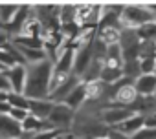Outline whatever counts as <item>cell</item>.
<instances>
[{
  "mask_svg": "<svg viewBox=\"0 0 156 139\" xmlns=\"http://www.w3.org/2000/svg\"><path fill=\"white\" fill-rule=\"evenodd\" d=\"M8 103H9L11 108L28 110V106H30V99H28L24 93H8Z\"/></svg>",
  "mask_w": 156,
  "mask_h": 139,
  "instance_id": "44dd1931",
  "label": "cell"
},
{
  "mask_svg": "<svg viewBox=\"0 0 156 139\" xmlns=\"http://www.w3.org/2000/svg\"><path fill=\"white\" fill-rule=\"evenodd\" d=\"M9 110H11V106H9V103H8V99H6V101H0V114H2V115H8Z\"/></svg>",
  "mask_w": 156,
  "mask_h": 139,
  "instance_id": "f546056e",
  "label": "cell"
},
{
  "mask_svg": "<svg viewBox=\"0 0 156 139\" xmlns=\"http://www.w3.org/2000/svg\"><path fill=\"white\" fill-rule=\"evenodd\" d=\"M119 33H121V29H118V28H98L96 39L108 48V46L119 44Z\"/></svg>",
  "mask_w": 156,
  "mask_h": 139,
  "instance_id": "e0dca14e",
  "label": "cell"
},
{
  "mask_svg": "<svg viewBox=\"0 0 156 139\" xmlns=\"http://www.w3.org/2000/svg\"><path fill=\"white\" fill-rule=\"evenodd\" d=\"M0 72H4V70H2V66H0Z\"/></svg>",
  "mask_w": 156,
  "mask_h": 139,
  "instance_id": "d6a6232c",
  "label": "cell"
},
{
  "mask_svg": "<svg viewBox=\"0 0 156 139\" xmlns=\"http://www.w3.org/2000/svg\"><path fill=\"white\" fill-rule=\"evenodd\" d=\"M70 77H72V75H68V73H64V72H59V70L53 68L51 77H50V93H53L57 88H61L62 84H66ZM48 97H50V95H48Z\"/></svg>",
  "mask_w": 156,
  "mask_h": 139,
  "instance_id": "ffe728a7",
  "label": "cell"
},
{
  "mask_svg": "<svg viewBox=\"0 0 156 139\" xmlns=\"http://www.w3.org/2000/svg\"><path fill=\"white\" fill-rule=\"evenodd\" d=\"M92 62V44H85L75 48V57H73V68H72V75L77 79H83L85 72L88 70Z\"/></svg>",
  "mask_w": 156,
  "mask_h": 139,
  "instance_id": "8992f818",
  "label": "cell"
},
{
  "mask_svg": "<svg viewBox=\"0 0 156 139\" xmlns=\"http://www.w3.org/2000/svg\"><path fill=\"white\" fill-rule=\"evenodd\" d=\"M140 72H141V75L154 73L156 72V59H143V60H140Z\"/></svg>",
  "mask_w": 156,
  "mask_h": 139,
  "instance_id": "7402d4cb",
  "label": "cell"
},
{
  "mask_svg": "<svg viewBox=\"0 0 156 139\" xmlns=\"http://www.w3.org/2000/svg\"><path fill=\"white\" fill-rule=\"evenodd\" d=\"M154 75H156V72H154Z\"/></svg>",
  "mask_w": 156,
  "mask_h": 139,
  "instance_id": "d590c367",
  "label": "cell"
},
{
  "mask_svg": "<svg viewBox=\"0 0 156 139\" xmlns=\"http://www.w3.org/2000/svg\"><path fill=\"white\" fill-rule=\"evenodd\" d=\"M73 119H75V112L70 110L66 104H53L51 112H50V117L46 119L50 123V126L61 134L64 132H72V126H73Z\"/></svg>",
  "mask_w": 156,
  "mask_h": 139,
  "instance_id": "3957f363",
  "label": "cell"
},
{
  "mask_svg": "<svg viewBox=\"0 0 156 139\" xmlns=\"http://www.w3.org/2000/svg\"><path fill=\"white\" fill-rule=\"evenodd\" d=\"M119 79H123L121 66H118V64H107V62H103L101 73H99V81H101V83H105V84H114V83H118Z\"/></svg>",
  "mask_w": 156,
  "mask_h": 139,
  "instance_id": "5bb4252c",
  "label": "cell"
},
{
  "mask_svg": "<svg viewBox=\"0 0 156 139\" xmlns=\"http://www.w3.org/2000/svg\"><path fill=\"white\" fill-rule=\"evenodd\" d=\"M30 17H31V4H19V9H17L13 20H11L8 26H2L4 31L9 35V39L20 35V31H22V28L26 26V22L30 20Z\"/></svg>",
  "mask_w": 156,
  "mask_h": 139,
  "instance_id": "52a82bcc",
  "label": "cell"
},
{
  "mask_svg": "<svg viewBox=\"0 0 156 139\" xmlns=\"http://www.w3.org/2000/svg\"><path fill=\"white\" fill-rule=\"evenodd\" d=\"M143 128V115H140V114H132L129 119H125L121 124H118L116 126V130H119L121 134H125V135H134L138 130H141Z\"/></svg>",
  "mask_w": 156,
  "mask_h": 139,
  "instance_id": "9a60e30c",
  "label": "cell"
},
{
  "mask_svg": "<svg viewBox=\"0 0 156 139\" xmlns=\"http://www.w3.org/2000/svg\"><path fill=\"white\" fill-rule=\"evenodd\" d=\"M119 48H121V57L125 60H136L138 59V48H140V37L136 29L123 28L119 33Z\"/></svg>",
  "mask_w": 156,
  "mask_h": 139,
  "instance_id": "277c9868",
  "label": "cell"
},
{
  "mask_svg": "<svg viewBox=\"0 0 156 139\" xmlns=\"http://www.w3.org/2000/svg\"><path fill=\"white\" fill-rule=\"evenodd\" d=\"M53 108V103L50 99H42V101H35V99H30V106H28V112L42 121H46L50 117V112Z\"/></svg>",
  "mask_w": 156,
  "mask_h": 139,
  "instance_id": "7c38bea8",
  "label": "cell"
},
{
  "mask_svg": "<svg viewBox=\"0 0 156 139\" xmlns=\"http://www.w3.org/2000/svg\"><path fill=\"white\" fill-rule=\"evenodd\" d=\"M134 112L130 108H125V106H118V104H108L107 108L101 110L99 114V119L101 123L107 126V128H116L118 124H121L125 119H129Z\"/></svg>",
  "mask_w": 156,
  "mask_h": 139,
  "instance_id": "5b68a950",
  "label": "cell"
},
{
  "mask_svg": "<svg viewBox=\"0 0 156 139\" xmlns=\"http://www.w3.org/2000/svg\"><path fill=\"white\" fill-rule=\"evenodd\" d=\"M134 90L138 95L141 97H152L156 93V75L154 73H147V75H140L134 81Z\"/></svg>",
  "mask_w": 156,
  "mask_h": 139,
  "instance_id": "30bf717a",
  "label": "cell"
},
{
  "mask_svg": "<svg viewBox=\"0 0 156 139\" xmlns=\"http://www.w3.org/2000/svg\"><path fill=\"white\" fill-rule=\"evenodd\" d=\"M154 99H156V93H154Z\"/></svg>",
  "mask_w": 156,
  "mask_h": 139,
  "instance_id": "e575fe53",
  "label": "cell"
},
{
  "mask_svg": "<svg viewBox=\"0 0 156 139\" xmlns=\"http://www.w3.org/2000/svg\"><path fill=\"white\" fill-rule=\"evenodd\" d=\"M132 139H156V130L143 126L141 130H138V132L132 135Z\"/></svg>",
  "mask_w": 156,
  "mask_h": 139,
  "instance_id": "603a6c76",
  "label": "cell"
},
{
  "mask_svg": "<svg viewBox=\"0 0 156 139\" xmlns=\"http://www.w3.org/2000/svg\"><path fill=\"white\" fill-rule=\"evenodd\" d=\"M143 126H145V128H152V130H156V112L143 115Z\"/></svg>",
  "mask_w": 156,
  "mask_h": 139,
  "instance_id": "484cf974",
  "label": "cell"
},
{
  "mask_svg": "<svg viewBox=\"0 0 156 139\" xmlns=\"http://www.w3.org/2000/svg\"><path fill=\"white\" fill-rule=\"evenodd\" d=\"M17 9H19V4H9V2L0 4V26H8L13 20Z\"/></svg>",
  "mask_w": 156,
  "mask_h": 139,
  "instance_id": "d6986e66",
  "label": "cell"
},
{
  "mask_svg": "<svg viewBox=\"0 0 156 139\" xmlns=\"http://www.w3.org/2000/svg\"><path fill=\"white\" fill-rule=\"evenodd\" d=\"M20 134H22L20 123H17L9 115L0 114V139H19Z\"/></svg>",
  "mask_w": 156,
  "mask_h": 139,
  "instance_id": "9c48e42d",
  "label": "cell"
},
{
  "mask_svg": "<svg viewBox=\"0 0 156 139\" xmlns=\"http://www.w3.org/2000/svg\"><path fill=\"white\" fill-rule=\"evenodd\" d=\"M8 115H9L11 119H15L17 123H22V121L30 115V112H28V110H22V108H11Z\"/></svg>",
  "mask_w": 156,
  "mask_h": 139,
  "instance_id": "cb8c5ba5",
  "label": "cell"
},
{
  "mask_svg": "<svg viewBox=\"0 0 156 139\" xmlns=\"http://www.w3.org/2000/svg\"><path fill=\"white\" fill-rule=\"evenodd\" d=\"M147 8H149V11L152 15V22H156V2H149Z\"/></svg>",
  "mask_w": 156,
  "mask_h": 139,
  "instance_id": "4dcf8cb0",
  "label": "cell"
},
{
  "mask_svg": "<svg viewBox=\"0 0 156 139\" xmlns=\"http://www.w3.org/2000/svg\"><path fill=\"white\" fill-rule=\"evenodd\" d=\"M107 137H108V139H132L130 135H125V134H121V132L116 130V128H108Z\"/></svg>",
  "mask_w": 156,
  "mask_h": 139,
  "instance_id": "4316f807",
  "label": "cell"
},
{
  "mask_svg": "<svg viewBox=\"0 0 156 139\" xmlns=\"http://www.w3.org/2000/svg\"><path fill=\"white\" fill-rule=\"evenodd\" d=\"M149 22H152V15L147 4H125L121 13V28L140 29Z\"/></svg>",
  "mask_w": 156,
  "mask_h": 139,
  "instance_id": "7a4b0ae2",
  "label": "cell"
},
{
  "mask_svg": "<svg viewBox=\"0 0 156 139\" xmlns=\"http://www.w3.org/2000/svg\"><path fill=\"white\" fill-rule=\"evenodd\" d=\"M6 79L9 84V93H24L26 86V66L24 64H15L13 68L6 70Z\"/></svg>",
  "mask_w": 156,
  "mask_h": 139,
  "instance_id": "ba28073f",
  "label": "cell"
},
{
  "mask_svg": "<svg viewBox=\"0 0 156 139\" xmlns=\"http://www.w3.org/2000/svg\"><path fill=\"white\" fill-rule=\"evenodd\" d=\"M79 83H81L79 79L72 75V77L68 79V83H66V84H62L61 88H57L53 93H50V97H48V99H50L53 104H61V103H64V99L70 95V92H72V90H73L77 84H79Z\"/></svg>",
  "mask_w": 156,
  "mask_h": 139,
  "instance_id": "2e32d148",
  "label": "cell"
},
{
  "mask_svg": "<svg viewBox=\"0 0 156 139\" xmlns=\"http://www.w3.org/2000/svg\"><path fill=\"white\" fill-rule=\"evenodd\" d=\"M0 92L9 93V84H8V79H6V73L4 72H0Z\"/></svg>",
  "mask_w": 156,
  "mask_h": 139,
  "instance_id": "f1b7e54d",
  "label": "cell"
},
{
  "mask_svg": "<svg viewBox=\"0 0 156 139\" xmlns=\"http://www.w3.org/2000/svg\"><path fill=\"white\" fill-rule=\"evenodd\" d=\"M57 139H61V135H59V137H57Z\"/></svg>",
  "mask_w": 156,
  "mask_h": 139,
  "instance_id": "836d02e7",
  "label": "cell"
},
{
  "mask_svg": "<svg viewBox=\"0 0 156 139\" xmlns=\"http://www.w3.org/2000/svg\"><path fill=\"white\" fill-rule=\"evenodd\" d=\"M11 42V39H9V35L4 31V28L2 26H0V49H4L8 44Z\"/></svg>",
  "mask_w": 156,
  "mask_h": 139,
  "instance_id": "83f0119b",
  "label": "cell"
},
{
  "mask_svg": "<svg viewBox=\"0 0 156 139\" xmlns=\"http://www.w3.org/2000/svg\"><path fill=\"white\" fill-rule=\"evenodd\" d=\"M99 139H108V137H107V135H105V137H99Z\"/></svg>",
  "mask_w": 156,
  "mask_h": 139,
  "instance_id": "1f68e13d",
  "label": "cell"
},
{
  "mask_svg": "<svg viewBox=\"0 0 156 139\" xmlns=\"http://www.w3.org/2000/svg\"><path fill=\"white\" fill-rule=\"evenodd\" d=\"M59 135H61V132H57V130H44V132L35 134L31 139H57Z\"/></svg>",
  "mask_w": 156,
  "mask_h": 139,
  "instance_id": "d4e9b609",
  "label": "cell"
},
{
  "mask_svg": "<svg viewBox=\"0 0 156 139\" xmlns=\"http://www.w3.org/2000/svg\"><path fill=\"white\" fill-rule=\"evenodd\" d=\"M85 103H87V97H85V84H83V81H81L79 84H77V86L70 92V95L64 99L62 104H66V106H68L70 110H73V112H79Z\"/></svg>",
  "mask_w": 156,
  "mask_h": 139,
  "instance_id": "8fae6325",
  "label": "cell"
},
{
  "mask_svg": "<svg viewBox=\"0 0 156 139\" xmlns=\"http://www.w3.org/2000/svg\"><path fill=\"white\" fill-rule=\"evenodd\" d=\"M53 72V62L50 59L26 66V86L24 95L28 99L42 101L50 95V77Z\"/></svg>",
  "mask_w": 156,
  "mask_h": 139,
  "instance_id": "6da1fadb",
  "label": "cell"
},
{
  "mask_svg": "<svg viewBox=\"0 0 156 139\" xmlns=\"http://www.w3.org/2000/svg\"><path fill=\"white\" fill-rule=\"evenodd\" d=\"M75 11H77V4L72 2H64L59 6V24H75Z\"/></svg>",
  "mask_w": 156,
  "mask_h": 139,
  "instance_id": "ac0fdd59",
  "label": "cell"
},
{
  "mask_svg": "<svg viewBox=\"0 0 156 139\" xmlns=\"http://www.w3.org/2000/svg\"><path fill=\"white\" fill-rule=\"evenodd\" d=\"M20 126H22V132L33 134V135L39 134V132H44V130H53L48 121H42V119H39V117H35V115H31V114L20 123Z\"/></svg>",
  "mask_w": 156,
  "mask_h": 139,
  "instance_id": "4fadbf2b",
  "label": "cell"
}]
</instances>
